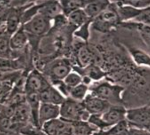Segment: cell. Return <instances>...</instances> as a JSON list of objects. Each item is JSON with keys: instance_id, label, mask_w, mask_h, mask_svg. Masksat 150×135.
<instances>
[{"instance_id": "cell-1", "label": "cell", "mask_w": 150, "mask_h": 135, "mask_svg": "<svg viewBox=\"0 0 150 135\" xmlns=\"http://www.w3.org/2000/svg\"><path fill=\"white\" fill-rule=\"evenodd\" d=\"M91 115L86 111L83 101L66 98L60 105V118L69 122L88 121Z\"/></svg>"}, {"instance_id": "cell-2", "label": "cell", "mask_w": 150, "mask_h": 135, "mask_svg": "<svg viewBox=\"0 0 150 135\" xmlns=\"http://www.w3.org/2000/svg\"><path fill=\"white\" fill-rule=\"evenodd\" d=\"M124 90L125 88L121 86L105 83L94 87L92 94L107 101L112 105H123L122 96Z\"/></svg>"}, {"instance_id": "cell-3", "label": "cell", "mask_w": 150, "mask_h": 135, "mask_svg": "<svg viewBox=\"0 0 150 135\" xmlns=\"http://www.w3.org/2000/svg\"><path fill=\"white\" fill-rule=\"evenodd\" d=\"M126 120L129 126L144 129L150 132V106L128 109Z\"/></svg>"}, {"instance_id": "cell-4", "label": "cell", "mask_w": 150, "mask_h": 135, "mask_svg": "<svg viewBox=\"0 0 150 135\" xmlns=\"http://www.w3.org/2000/svg\"><path fill=\"white\" fill-rule=\"evenodd\" d=\"M22 26L28 35L37 36L45 33L50 28V24L48 18L38 12Z\"/></svg>"}, {"instance_id": "cell-5", "label": "cell", "mask_w": 150, "mask_h": 135, "mask_svg": "<svg viewBox=\"0 0 150 135\" xmlns=\"http://www.w3.org/2000/svg\"><path fill=\"white\" fill-rule=\"evenodd\" d=\"M83 102L86 109L91 115L103 114L112 105L107 101L92 94L86 96Z\"/></svg>"}, {"instance_id": "cell-6", "label": "cell", "mask_w": 150, "mask_h": 135, "mask_svg": "<svg viewBox=\"0 0 150 135\" xmlns=\"http://www.w3.org/2000/svg\"><path fill=\"white\" fill-rule=\"evenodd\" d=\"M49 86L37 71H33L26 76L24 85L25 93H39Z\"/></svg>"}, {"instance_id": "cell-7", "label": "cell", "mask_w": 150, "mask_h": 135, "mask_svg": "<svg viewBox=\"0 0 150 135\" xmlns=\"http://www.w3.org/2000/svg\"><path fill=\"white\" fill-rule=\"evenodd\" d=\"M127 109L123 105H112L105 112L101 115L105 122L111 127L126 119Z\"/></svg>"}, {"instance_id": "cell-8", "label": "cell", "mask_w": 150, "mask_h": 135, "mask_svg": "<svg viewBox=\"0 0 150 135\" xmlns=\"http://www.w3.org/2000/svg\"><path fill=\"white\" fill-rule=\"evenodd\" d=\"M60 106L47 103H41L40 109L39 121L40 127L49 121L59 118Z\"/></svg>"}, {"instance_id": "cell-9", "label": "cell", "mask_w": 150, "mask_h": 135, "mask_svg": "<svg viewBox=\"0 0 150 135\" xmlns=\"http://www.w3.org/2000/svg\"><path fill=\"white\" fill-rule=\"evenodd\" d=\"M26 103L30 108L31 113V120L33 125L40 128L39 115L41 102L39 93L33 92L25 93Z\"/></svg>"}, {"instance_id": "cell-10", "label": "cell", "mask_w": 150, "mask_h": 135, "mask_svg": "<svg viewBox=\"0 0 150 135\" xmlns=\"http://www.w3.org/2000/svg\"><path fill=\"white\" fill-rule=\"evenodd\" d=\"M29 37L21 26L15 33L11 36L10 47L13 52H20L27 47Z\"/></svg>"}, {"instance_id": "cell-11", "label": "cell", "mask_w": 150, "mask_h": 135, "mask_svg": "<svg viewBox=\"0 0 150 135\" xmlns=\"http://www.w3.org/2000/svg\"><path fill=\"white\" fill-rule=\"evenodd\" d=\"M41 103H47L60 106L66 99L61 93L50 86L39 93Z\"/></svg>"}, {"instance_id": "cell-12", "label": "cell", "mask_w": 150, "mask_h": 135, "mask_svg": "<svg viewBox=\"0 0 150 135\" xmlns=\"http://www.w3.org/2000/svg\"><path fill=\"white\" fill-rule=\"evenodd\" d=\"M68 122L59 117L44 123L41 129L46 135H58Z\"/></svg>"}, {"instance_id": "cell-13", "label": "cell", "mask_w": 150, "mask_h": 135, "mask_svg": "<svg viewBox=\"0 0 150 135\" xmlns=\"http://www.w3.org/2000/svg\"><path fill=\"white\" fill-rule=\"evenodd\" d=\"M31 113L30 108L26 101L19 104L15 109L13 116L11 117L12 123H25L31 119Z\"/></svg>"}, {"instance_id": "cell-14", "label": "cell", "mask_w": 150, "mask_h": 135, "mask_svg": "<svg viewBox=\"0 0 150 135\" xmlns=\"http://www.w3.org/2000/svg\"><path fill=\"white\" fill-rule=\"evenodd\" d=\"M129 128V124L126 119L106 130L98 131L93 135H128Z\"/></svg>"}, {"instance_id": "cell-15", "label": "cell", "mask_w": 150, "mask_h": 135, "mask_svg": "<svg viewBox=\"0 0 150 135\" xmlns=\"http://www.w3.org/2000/svg\"><path fill=\"white\" fill-rule=\"evenodd\" d=\"M142 9L137 8L129 5L121 4L118 9L117 13L121 20L133 21L139 16Z\"/></svg>"}, {"instance_id": "cell-16", "label": "cell", "mask_w": 150, "mask_h": 135, "mask_svg": "<svg viewBox=\"0 0 150 135\" xmlns=\"http://www.w3.org/2000/svg\"><path fill=\"white\" fill-rule=\"evenodd\" d=\"M11 35L5 31L0 35V58L12 59L13 51L10 47Z\"/></svg>"}, {"instance_id": "cell-17", "label": "cell", "mask_w": 150, "mask_h": 135, "mask_svg": "<svg viewBox=\"0 0 150 135\" xmlns=\"http://www.w3.org/2000/svg\"><path fill=\"white\" fill-rule=\"evenodd\" d=\"M107 1H94L88 3L85 6L84 11L87 16H95L106 8L108 5Z\"/></svg>"}, {"instance_id": "cell-18", "label": "cell", "mask_w": 150, "mask_h": 135, "mask_svg": "<svg viewBox=\"0 0 150 135\" xmlns=\"http://www.w3.org/2000/svg\"><path fill=\"white\" fill-rule=\"evenodd\" d=\"M75 135H93L98 131L88 121L75 122L72 123Z\"/></svg>"}, {"instance_id": "cell-19", "label": "cell", "mask_w": 150, "mask_h": 135, "mask_svg": "<svg viewBox=\"0 0 150 135\" xmlns=\"http://www.w3.org/2000/svg\"><path fill=\"white\" fill-rule=\"evenodd\" d=\"M129 52L133 60L137 65L150 68L149 54L137 48H131Z\"/></svg>"}, {"instance_id": "cell-20", "label": "cell", "mask_w": 150, "mask_h": 135, "mask_svg": "<svg viewBox=\"0 0 150 135\" xmlns=\"http://www.w3.org/2000/svg\"><path fill=\"white\" fill-rule=\"evenodd\" d=\"M61 6L57 2H51L40 6L38 12L46 17H53L57 16L61 11Z\"/></svg>"}, {"instance_id": "cell-21", "label": "cell", "mask_w": 150, "mask_h": 135, "mask_svg": "<svg viewBox=\"0 0 150 135\" xmlns=\"http://www.w3.org/2000/svg\"><path fill=\"white\" fill-rule=\"evenodd\" d=\"M95 54L96 53L93 52L92 50L88 47H82L78 52L79 61L83 66L90 64L96 61V58L98 59V56H96Z\"/></svg>"}, {"instance_id": "cell-22", "label": "cell", "mask_w": 150, "mask_h": 135, "mask_svg": "<svg viewBox=\"0 0 150 135\" xmlns=\"http://www.w3.org/2000/svg\"><path fill=\"white\" fill-rule=\"evenodd\" d=\"M88 87L86 85L80 84L71 88L69 90V98L79 101H83L86 97Z\"/></svg>"}, {"instance_id": "cell-23", "label": "cell", "mask_w": 150, "mask_h": 135, "mask_svg": "<svg viewBox=\"0 0 150 135\" xmlns=\"http://www.w3.org/2000/svg\"><path fill=\"white\" fill-rule=\"evenodd\" d=\"M69 71L70 68L68 66L62 63L54 65L51 69L52 76L59 79L66 78L69 75Z\"/></svg>"}, {"instance_id": "cell-24", "label": "cell", "mask_w": 150, "mask_h": 135, "mask_svg": "<svg viewBox=\"0 0 150 135\" xmlns=\"http://www.w3.org/2000/svg\"><path fill=\"white\" fill-rule=\"evenodd\" d=\"M87 17L83 11L78 9L70 12L69 20L73 24L79 25L85 22Z\"/></svg>"}, {"instance_id": "cell-25", "label": "cell", "mask_w": 150, "mask_h": 135, "mask_svg": "<svg viewBox=\"0 0 150 135\" xmlns=\"http://www.w3.org/2000/svg\"><path fill=\"white\" fill-rule=\"evenodd\" d=\"M134 21L139 23L150 25V6L143 9L139 16Z\"/></svg>"}, {"instance_id": "cell-26", "label": "cell", "mask_w": 150, "mask_h": 135, "mask_svg": "<svg viewBox=\"0 0 150 135\" xmlns=\"http://www.w3.org/2000/svg\"><path fill=\"white\" fill-rule=\"evenodd\" d=\"M81 81L80 77L75 73L69 74L65 79L66 86L69 87L70 89L79 85Z\"/></svg>"}, {"instance_id": "cell-27", "label": "cell", "mask_w": 150, "mask_h": 135, "mask_svg": "<svg viewBox=\"0 0 150 135\" xmlns=\"http://www.w3.org/2000/svg\"><path fill=\"white\" fill-rule=\"evenodd\" d=\"M122 5H128L137 8L144 9L150 6V1H122Z\"/></svg>"}, {"instance_id": "cell-28", "label": "cell", "mask_w": 150, "mask_h": 135, "mask_svg": "<svg viewBox=\"0 0 150 135\" xmlns=\"http://www.w3.org/2000/svg\"><path fill=\"white\" fill-rule=\"evenodd\" d=\"M62 4L65 9L70 10L72 11L78 9L79 7L86 5H84V2L83 1H62Z\"/></svg>"}, {"instance_id": "cell-29", "label": "cell", "mask_w": 150, "mask_h": 135, "mask_svg": "<svg viewBox=\"0 0 150 135\" xmlns=\"http://www.w3.org/2000/svg\"><path fill=\"white\" fill-rule=\"evenodd\" d=\"M86 72L89 76L94 79H98L104 75L103 72L99 68L94 66L90 67L87 69Z\"/></svg>"}, {"instance_id": "cell-30", "label": "cell", "mask_w": 150, "mask_h": 135, "mask_svg": "<svg viewBox=\"0 0 150 135\" xmlns=\"http://www.w3.org/2000/svg\"><path fill=\"white\" fill-rule=\"evenodd\" d=\"M128 135H150V132L144 129L129 126Z\"/></svg>"}, {"instance_id": "cell-31", "label": "cell", "mask_w": 150, "mask_h": 135, "mask_svg": "<svg viewBox=\"0 0 150 135\" xmlns=\"http://www.w3.org/2000/svg\"><path fill=\"white\" fill-rule=\"evenodd\" d=\"M140 24L139 28L140 31L143 34L144 36L150 38V25L143 24L141 23H140Z\"/></svg>"}, {"instance_id": "cell-32", "label": "cell", "mask_w": 150, "mask_h": 135, "mask_svg": "<svg viewBox=\"0 0 150 135\" xmlns=\"http://www.w3.org/2000/svg\"><path fill=\"white\" fill-rule=\"evenodd\" d=\"M5 31V27H4V28H2V29H0V35L3 33Z\"/></svg>"}]
</instances>
